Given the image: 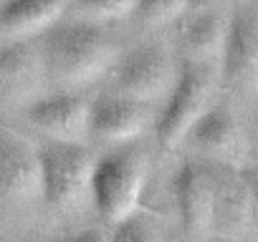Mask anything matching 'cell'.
<instances>
[{
    "mask_svg": "<svg viewBox=\"0 0 258 242\" xmlns=\"http://www.w3.org/2000/svg\"><path fill=\"white\" fill-rule=\"evenodd\" d=\"M41 53L48 78L69 88L86 86L101 78L119 61V48L114 38L94 21L51 26L43 33Z\"/></svg>",
    "mask_w": 258,
    "mask_h": 242,
    "instance_id": "obj_1",
    "label": "cell"
},
{
    "mask_svg": "<svg viewBox=\"0 0 258 242\" xmlns=\"http://www.w3.org/2000/svg\"><path fill=\"white\" fill-rule=\"evenodd\" d=\"M147 174V154L135 144H121L96 159L91 174V202L99 217L109 224L132 217L140 209Z\"/></svg>",
    "mask_w": 258,
    "mask_h": 242,
    "instance_id": "obj_2",
    "label": "cell"
},
{
    "mask_svg": "<svg viewBox=\"0 0 258 242\" xmlns=\"http://www.w3.org/2000/svg\"><path fill=\"white\" fill-rule=\"evenodd\" d=\"M41 197L53 209H74L91 194L96 159L84 142H51L38 149Z\"/></svg>",
    "mask_w": 258,
    "mask_h": 242,
    "instance_id": "obj_3",
    "label": "cell"
},
{
    "mask_svg": "<svg viewBox=\"0 0 258 242\" xmlns=\"http://www.w3.org/2000/svg\"><path fill=\"white\" fill-rule=\"evenodd\" d=\"M213 88H215V76H213L210 63L187 61L180 68L177 81H175L172 91L167 93L165 106L155 124L157 139L165 149H175L177 144H182L190 127L210 106Z\"/></svg>",
    "mask_w": 258,
    "mask_h": 242,
    "instance_id": "obj_4",
    "label": "cell"
},
{
    "mask_svg": "<svg viewBox=\"0 0 258 242\" xmlns=\"http://www.w3.org/2000/svg\"><path fill=\"white\" fill-rule=\"evenodd\" d=\"M213 177V237L245 239L255 227V199L243 164L210 162Z\"/></svg>",
    "mask_w": 258,
    "mask_h": 242,
    "instance_id": "obj_5",
    "label": "cell"
},
{
    "mask_svg": "<svg viewBox=\"0 0 258 242\" xmlns=\"http://www.w3.org/2000/svg\"><path fill=\"white\" fill-rule=\"evenodd\" d=\"M177 81V68L170 53L160 46H140L119 56L111 66V91L137 101L167 98Z\"/></svg>",
    "mask_w": 258,
    "mask_h": 242,
    "instance_id": "obj_6",
    "label": "cell"
},
{
    "mask_svg": "<svg viewBox=\"0 0 258 242\" xmlns=\"http://www.w3.org/2000/svg\"><path fill=\"white\" fill-rule=\"evenodd\" d=\"M220 76L233 91L258 93V13L250 8L235 11L228 21Z\"/></svg>",
    "mask_w": 258,
    "mask_h": 242,
    "instance_id": "obj_7",
    "label": "cell"
},
{
    "mask_svg": "<svg viewBox=\"0 0 258 242\" xmlns=\"http://www.w3.org/2000/svg\"><path fill=\"white\" fill-rule=\"evenodd\" d=\"M172 194L187 239L213 237V177L208 162L187 159L172 177Z\"/></svg>",
    "mask_w": 258,
    "mask_h": 242,
    "instance_id": "obj_8",
    "label": "cell"
},
{
    "mask_svg": "<svg viewBox=\"0 0 258 242\" xmlns=\"http://www.w3.org/2000/svg\"><path fill=\"white\" fill-rule=\"evenodd\" d=\"M46 78L48 71L43 53L28 38L0 46V103L11 108L31 106L38 98Z\"/></svg>",
    "mask_w": 258,
    "mask_h": 242,
    "instance_id": "obj_9",
    "label": "cell"
},
{
    "mask_svg": "<svg viewBox=\"0 0 258 242\" xmlns=\"http://www.w3.org/2000/svg\"><path fill=\"white\" fill-rule=\"evenodd\" d=\"M182 144H187L192 152L203 154L210 162L230 164H243L248 149L238 118L225 106H208L185 134Z\"/></svg>",
    "mask_w": 258,
    "mask_h": 242,
    "instance_id": "obj_10",
    "label": "cell"
},
{
    "mask_svg": "<svg viewBox=\"0 0 258 242\" xmlns=\"http://www.w3.org/2000/svg\"><path fill=\"white\" fill-rule=\"evenodd\" d=\"M26 118L51 142L89 139V101L71 91L38 96L31 106H26Z\"/></svg>",
    "mask_w": 258,
    "mask_h": 242,
    "instance_id": "obj_11",
    "label": "cell"
},
{
    "mask_svg": "<svg viewBox=\"0 0 258 242\" xmlns=\"http://www.w3.org/2000/svg\"><path fill=\"white\" fill-rule=\"evenodd\" d=\"M150 124V108L145 101L124 93H101L89 101V137L111 144H126Z\"/></svg>",
    "mask_w": 258,
    "mask_h": 242,
    "instance_id": "obj_12",
    "label": "cell"
},
{
    "mask_svg": "<svg viewBox=\"0 0 258 242\" xmlns=\"http://www.w3.org/2000/svg\"><path fill=\"white\" fill-rule=\"evenodd\" d=\"M41 194L38 152L11 129H0V197L33 199Z\"/></svg>",
    "mask_w": 258,
    "mask_h": 242,
    "instance_id": "obj_13",
    "label": "cell"
},
{
    "mask_svg": "<svg viewBox=\"0 0 258 242\" xmlns=\"http://www.w3.org/2000/svg\"><path fill=\"white\" fill-rule=\"evenodd\" d=\"M66 0H3L0 6V36L8 41L43 36L58 23Z\"/></svg>",
    "mask_w": 258,
    "mask_h": 242,
    "instance_id": "obj_14",
    "label": "cell"
},
{
    "mask_svg": "<svg viewBox=\"0 0 258 242\" xmlns=\"http://www.w3.org/2000/svg\"><path fill=\"white\" fill-rule=\"evenodd\" d=\"M225 33H228V21L215 13V11H203L195 13L182 23V48L190 61L198 63H210L220 58L223 46H225Z\"/></svg>",
    "mask_w": 258,
    "mask_h": 242,
    "instance_id": "obj_15",
    "label": "cell"
},
{
    "mask_svg": "<svg viewBox=\"0 0 258 242\" xmlns=\"http://www.w3.org/2000/svg\"><path fill=\"white\" fill-rule=\"evenodd\" d=\"M187 0H137L132 18L142 28H160L185 16Z\"/></svg>",
    "mask_w": 258,
    "mask_h": 242,
    "instance_id": "obj_16",
    "label": "cell"
},
{
    "mask_svg": "<svg viewBox=\"0 0 258 242\" xmlns=\"http://www.w3.org/2000/svg\"><path fill=\"white\" fill-rule=\"evenodd\" d=\"M109 242H167L162 229L145 214L135 212L132 217H126L114 224V232Z\"/></svg>",
    "mask_w": 258,
    "mask_h": 242,
    "instance_id": "obj_17",
    "label": "cell"
},
{
    "mask_svg": "<svg viewBox=\"0 0 258 242\" xmlns=\"http://www.w3.org/2000/svg\"><path fill=\"white\" fill-rule=\"evenodd\" d=\"M135 6H137V0H79L81 16L94 23L126 18L135 13Z\"/></svg>",
    "mask_w": 258,
    "mask_h": 242,
    "instance_id": "obj_18",
    "label": "cell"
},
{
    "mask_svg": "<svg viewBox=\"0 0 258 242\" xmlns=\"http://www.w3.org/2000/svg\"><path fill=\"white\" fill-rule=\"evenodd\" d=\"M56 242H109V237L101 229L89 227V229H79V232H71L66 237H58Z\"/></svg>",
    "mask_w": 258,
    "mask_h": 242,
    "instance_id": "obj_19",
    "label": "cell"
},
{
    "mask_svg": "<svg viewBox=\"0 0 258 242\" xmlns=\"http://www.w3.org/2000/svg\"><path fill=\"white\" fill-rule=\"evenodd\" d=\"M245 174H248V182L253 187V199H255V224H258V172L245 167Z\"/></svg>",
    "mask_w": 258,
    "mask_h": 242,
    "instance_id": "obj_20",
    "label": "cell"
},
{
    "mask_svg": "<svg viewBox=\"0 0 258 242\" xmlns=\"http://www.w3.org/2000/svg\"><path fill=\"white\" fill-rule=\"evenodd\" d=\"M203 242H245V239H233V237H208Z\"/></svg>",
    "mask_w": 258,
    "mask_h": 242,
    "instance_id": "obj_21",
    "label": "cell"
}]
</instances>
